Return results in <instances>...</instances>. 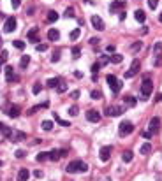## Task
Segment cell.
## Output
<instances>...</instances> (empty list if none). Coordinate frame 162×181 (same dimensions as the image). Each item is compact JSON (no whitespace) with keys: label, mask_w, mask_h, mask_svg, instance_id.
I'll list each match as a JSON object with an SVG mask.
<instances>
[{"label":"cell","mask_w":162,"mask_h":181,"mask_svg":"<svg viewBox=\"0 0 162 181\" xmlns=\"http://www.w3.org/2000/svg\"><path fill=\"white\" fill-rule=\"evenodd\" d=\"M65 171L69 172V174H74V172H78V171H79V172H86V171H88V165H86L83 160H72L71 164L67 165Z\"/></svg>","instance_id":"obj_1"},{"label":"cell","mask_w":162,"mask_h":181,"mask_svg":"<svg viewBox=\"0 0 162 181\" xmlns=\"http://www.w3.org/2000/svg\"><path fill=\"white\" fill-rule=\"evenodd\" d=\"M152 91H153L152 81L148 79V78H144V79H143V84H141V97H143V100H148V97L152 95Z\"/></svg>","instance_id":"obj_2"},{"label":"cell","mask_w":162,"mask_h":181,"mask_svg":"<svg viewBox=\"0 0 162 181\" xmlns=\"http://www.w3.org/2000/svg\"><path fill=\"white\" fill-rule=\"evenodd\" d=\"M106 81L109 83V88H111L113 93H118V91L122 90V81H118V78H116V76L109 74V76L106 78Z\"/></svg>","instance_id":"obj_3"},{"label":"cell","mask_w":162,"mask_h":181,"mask_svg":"<svg viewBox=\"0 0 162 181\" xmlns=\"http://www.w3.org/2000/svg\"><path fill=\"white\" fill-rule=\"evenodd\" d=\"M134 132V125H132L131 121H122L120 123V129H118V134H120V137H125V135H129Z\"/></svg>","instance_id":"obj_4"},{"label":"cell","mask_w":162,"mask_h":181,"mask_svg":"<svg viewBox=\"0 0 162 181\" xmlns=\"http://www.w3.org/2000/svg\"><path fill=\"white\" fill-rule=\"evenodd\" d=\"M16 25H18V21H16V18H14V16L7 18V20H5V25H4V32H5V33L14 32V30H16Z\"/></svg>","instance_id":"obj_5"},{"label":"cell","mask_w":162,"mask_h":181,"mask_svg":"<svg viewBox=\"0 0 162 181\" xmlns=\"http://www.w3.org/2000/svg\"><path fill=\"white\" fill-rule=\"evenodd\" d=\"M139 69H141V62H139V60H134L131 63V69L125 72V78H132V76H136V74L139 72Z\"/></svg>","instance_id":"obj_6"},{"label":"cell","mask_w":162,"mask_h":181,"mask_svg":"<svg viewBox=\"0 0 162 181\" xmlns=\"http://www.w3.org/2000/svg\"><path fill=\"white\" fill-rule=\"evenodd\" d=\"M123 111H125V107L109 106V107H106V114H108V116H120V114H123Z\"/></svg>","instance_id":"obj_7"},{"label":"cell","mask_w":162,"mask_h":181,"mask_svg":"<svg viewBox=\"0 0 162 181\" xmlns=\"http://www.w3.org/2000/svg\"><path fill=\"white\" fill-rule=\"evenodd\" d=\"M90 21H92V27H93L95 30H104V21H102L101 16L93 14V16L90 18Z\"/></svg>","instance_id":"obj_8"},{"label":"cell","mask_w":162,"mask_h":181,"mask_svg":"<svg viewBox=\"0 0 162 181\" xmlns=\"http://www.w3.org/2000/svg\"><path fill=\"white\" fill-rule=\"evenodd\" d=\"M159 129H160V118H157V116H155V118H152V121H150L148 132L153 135V134H157V132H159Z\"/></svg>","instance_id":"obj_9"},{"label":"cell","mask_w":162,"mask_h":181,"mask_svg":"<svg viewBox=\"0 0 162 181\" xmlns=\"http://www.w3.org/2000/svg\"><path fill=\"white\" fill-rule=\"evenodd\" d=\"M86 120L92 121V123H97V121H101V114H99V111H95V109L86 111Z\"/></svg>","instance_id":"obj_10"},{"label":"cell","mask_w":162,"mask_h":181,"mask_svg":"<svg viewBox=\"0 0 162 181\" xmlns=\"http://www.w3.org/2000/svg\"><path fill=\"white\" fill-rule=\"evenodd\" d=\"M99 157H101L102 162H108V160H109V157H111V146H104V148H101Z\"/></svg>","instance_id":"obj_11"},{"label":"cell","mask_w":162,"mask_h":181,"mask_svg":"<svg viewBox=\"0 0 162 181\" xmlns=\"http://www.w3.org/2000/svg\"><path fill=\"white\" fill-rule=\"evenodd\" d=\"M9 139H11V141H14V142L25 141V139H27V134H25V132H20V130H12V134H11Z\"/></svg>","instance_id":"obj_12"},{"label":"cell","mask_w":162,"mask_h":181,"mask_svg":"<svg viewBox=\"0 0 162 181\" xmlns=\"http://www.w3.org/2000/svg\"><path fill=\"white\" fill-rule=\"evenodd\" d=\"M60 158H62L60 150H51V151H48V160L57 162V160H60Z\"/></svg>","instance_id":"obj_13"},{"label":"cell","mask_w":162,"mask_h":181,"mask_svg":"<svg viewBox=\"0 0 162 181\" xmlns=\"http://www.w3.org/2000/svg\"><path fill=\"white\" fill-rule=\"evenodd\" d=\"M4 71H5V79L7 81H18V76H14V71H12L11 65H7Z\"/></svg>","instance_id":"obj_14"},{"label":"cell","mask_w":162,"mask_h":181,"mask_svg":"<svg viewBox=\"0 0 162 181\" xmlns=\"http://www.w3.org/2000/svg\"><path fill=\"white\" fill-rule=\"evenodd\" d=\"M20 113H21L20 106H11V109L7 111V114H9L11 118H18V116H20Z\"/></svg>","instance_id":"obj_15"},{"label":"cell","mask_w":162,"mask_h":181,"mask_svg":"<svg viewBox=\"0 0 162 181\" xmlns=\"http://www.w3.org/2000/svg\"><path fill=\"white\" fill-rule=\"evenodd\" d=\"M48 39L50 40H58L60 39V32L57 30V28H50V32H48Z\"/></svg>","instance_id":"obj_16"},{"label":"cell","mask_w":162,"mask_h":181,"mask_svg":"<svg viewBox=\"0 0 162 181\" xmlns=\"http://www.w3.org/2000/svg\"><path fill=\"white\" fill-rule=\"evenodd\" d=\"M134 18H136V21H139V23H144V20H146V14H144V11L138 9L136 12H134Z\"/></svg>","instance_id":"obj_17"},{"label":"cell","mask_w":162,"mask_h":181,"mask_svg":"<svg viewBox=\"0 0 162 181\" xmlns=\"http://www.w3.org/2000/svg\"><path fill=\"white\" fill-rule=\"evenodd\" d=\"M60 83H62V79H60V78H51V79H48L46 86H48V88H57V86H58Z\"/></svg>","instance_id":"obj_18"},{"label":"cell","mask_w":162,"mask_h":181,"mask_svg":"<svg viewBox=\"0 0 162 181\" xmlns=\"http://www.w3.org/2000/svg\"><path fill=\"white\" fill-rule=\"evenodd\" d=\"M28 63H30V55H23V56L20 58V67L21 69H27Z\"/></svg>","instance_id":"obj_19"},{"label":"cell","mask_w":162,"mask_h":181,"mask_svg":"<svg viewBox=\"0 0 162 181\" xmlns=\"http://www.w3.org/2000/svg\"><path fill=\"white\" fill-rule=\"evenodd\" d=\"M109 62H111V63H122V62H123V56L118 55V53H113L111 56H109Z\"/></svg>","instance_id":"obj_20"},{"label":"cell","mask_w":162,"mask_h":181,"mask_svg":"<svg viewBox=\"0 0 162 181\" xmlns=\"http://www.w3.org/2000/svg\"><path fill=\"white\" fill-rule=\"evenodd\" d=\"M122 158H123V162H132V158H134V153H132L131 150H127V151H123V155H122Z\"/></svg>","instance_id":"obj_21"},{"label":"cell","mask_w":162,"mask_h":181,"mask_svg":"<svg viewBox=\"0 0 162 181\" xmlns=\"http://www.w3.org/2000/svg\"><path fill=\"white\" fill-rule=\"evenodd\" d=\"M125 104H127L129 107H136L138 99H136V97H132V95H129V97H125Z\"/></svg>","instance_id":"obj_22"},{"label":"cell","mask_w":162,"mask_h":181,"mask_svg":"<svg viewBox=\"0 0 162 181\" xmlns=\"http://www.w3.org/2000/svg\"><path fill=\"white\" fill-rule=\"evenodd\" d=\"M28 176H30V174H28L27 169H21V171L18 172V181H27L28 179Z\"/></svg>","instance_id":"obj_23"},{"label":"cell","mask_w":162,"mask_h":181,"mask_svg":"<svg viewBox=\"0 0 162 181\" xmlns=\"http://www.w3.org/2000/svg\"><path fill=\"white\" fill-rule=\"evenodd\" d=\"M57 20H58V12L57 11H50L48 12V23H55Z\"/></svg>","instance_id":"obj_24"},{"label":"cell","mask_w":162,"mask_h":181,"mask_svg":"<svg viewBox=\"0 0 162 181\" xmlns=\"http://www.w3.org/2000/svg\"><path fill=\"white\" fill-rule=\"evenodd\" d=\"M40 127H42V130L50 132L51 129H53V121H51V120H44L42 123H40Z\"/></svg>","instance_id":"obj_25"},{"label":"cell","mask_w":162,"mask_h":181,"mask_svg":"<svg viewBox=\"0 0 162 181\" xmlns=\"http://www.w3.org/2000/svg\"><path fill=\"white\" fill-rule=\"evenodd\" d=\"M122 5H123V4H122V2H120V0H115V2H113V4H111V5H109V11H111V12H113V14H115V12H116V11H118V9H120V7H122Z\"/></svg>","instance_id":"obj_26"},{"label":"cell","mask_w":162,"mask_h":181,"mask_svg":"<svg viewBox=\"0 0 162 181\" xmlns=\"http://www.w3.org/2000/svg\"><path fill=\"white\" fill-rule=\"evenodd\" d=\"M48 106H50V102H44V104H40V106H35V107L28 109V113H27V114H35V111L42 109V107H48Z\"/></svg>","instance_id":"obj_27"},{"label":"cell","mask_w":162,"mask_h":181,"mask_svg":"<svg viewBox=\"0 0 162 181\" xmlns=\"http://www.w3.org/2000/svg\"><path fill=\"white\" fill-rule=\"evenodd\" d=\"M28 39H30L32 42H39V39H37V28H32V30L28 32Z\"/></svg>","instance_id":"obj_28"},{"label":"cell","mask_w":162,"mask_h":181,"mask_svg":"<svg viewBox=\"0 0 162 181\" xmlns=\"http://www.w3.org/2000/svg\"><path fill=\"white\" fill-rule=\"evenodd\" d=\"M150 151H152V144H150V142H144V144L141 146V153L143 155H148Z\"/></svg>","instance_id":"obj_29"},{"label":"cell","mask_w":162,"mask_h":181,"mask_svg":"<svg viewBox=\"0 0 162 181\" xmlns=\"http://www.w3.org/2000/svg\"><path fill=\"white\" fill-rule=\"evenodd\" d=\"M35 158H37V162H46L48 160V151H40Z\"/></svg>","instance_id":"obj_30"},{"label":"cell","mask_w":162,"mask_h":181,"mask_svg":"<svg viewBox=\"0 0 162 181\" xmlns=\"http://www.w3.org/2000/svg\"><path fill=\"white\" fill-rule=\"evenodd\" d=\"M101 97H102V93L99 90H92L90 91V99H93V100H99Z\"/></svg>","instance_id":"obj_31"},{"label":"cell","mask_w":162,"mask_h":181,"mask_svg":"<svg viewBox=\"0 0 162 181\" xmlns=\"http://www.w3.org/2000/svg\"><path fill=\"white\" fill-rule=\"evenodd\" d=\"M2 134H4V137H7V139H9L11 137V134H12V129H11V127H2Z\"/></svg>","instance_id":"obj_32"},{"label":"cell","mask_w":162,"mask_h":181,"mask_svg":"<svg viewBox=\"0 0 162 181\" xmlns=\"http://www.w3.org/2000/svg\"><path fill=\"white\" fill-rule=\"evenodd\" d=\"M79 35H81V30H79V28H76V30L71 32L69 37H71V40H76V39H79Z\"/></svg>","instance_id":"obj_33"},{"label":"cell","mask_w":162,"mask_h":181,"mask_svg":"<svg viewBox=\"0 0 162 181\" xmlns=\"http://www.w3.org/2000/svg\"><path fill=\"white\" fill-rule=\"evenodd\" d=\"M160 51H162V42L160 40H157L155 46H153V53H155V55H160Z\"/></svg>","instance_id":"obj_34"},{"label":"cell","mask_w":162,"mask_h":181,"mask_svg":"<svg viewBox=\"0 0 162 181\" xmlns=\"http://www.w3.org/2000/svg\"><path fill=\"white\" fill-rule=\"evenodd\" d=\"M55 120L58 121L62 127H71V123H69V121H65V120H62V118H58V114H57V113H55Z\"/></svg>","instance_id":"obj_35"},{"label":"cell","mask_w":162,"mask_h":181,"mask_svg":"<svg viewBox=\"0 0 162 181\" xmlns=\"http://www.w3.org/2000/svg\"><path fill=\"white\" fill-rule=\"evenodd\" d=\"M40 90H42V86H40V83H35V84L32 86V93H34V95H37V93H40Z\"/></svg>","instance_id":"obj_36"},{"label":"cell","mask_w":162,"mask_h":181,"mask_svg":"<svg viewBox=\"0 0 162 181\" xmlns=\"http://www.w3.org/2000/svg\"><path fill=\"white\" fill-rule=\"evenodd\" d=\"M12 44H14V48H18V49H25V42L23 40H12Z\"/></svg>","instance_id":"obj_37"},{"label":"cell","mask_w":162,"mask_h":181,"mask_svg":"<svg viewBox=\"0 0 162 181\" xmlns=\"http://www.w3.org/2000/svg\"><path fill=\"white\" fill-rule=\"evenodd\" d=\"M57 91H58V93H63V91H67V84H65V81H63V83H60V84L57 86Z\"/></svg>","instance_id":"obj_38"},{"label":"cell","mask_w":162,"mask_h":181,"mask_svg":"<svg viewBox=\"0 0 162 181\" xmlns=\"http://www.w3.org/2000/svg\"><path fill=\"white\" fill-rule=\"evenodd\" d=\"M58 60H60V51L57 49L55 53H53V56H51V62H53V63H57Z\"/></svg>","instance_id":"obj_39"},{"label":"cell","mask_w":162,"mask_h":181,"mask_svg":"<svg viewBox=\"0 0 162 181\" xmlns=\"http://www.w3.org/2000/svg\"><path fill=\"white\" fill-rule=\"evenodd\" d=\"M7 56H9V53H7V51H2V53H0V63H4V62L7 60Z\"/></svg>","instance_id":"obj_40"},{"label":"cell","mask_w":162,"mask_h":181,"mask_svg":"<svg viewBox=\"0 0 162 181\" xmlns=\"http://www.w3.org/2000/svg\"><path fill=\"white\" fill-rule=\"evenodd\" d=\"M78 113H79V111H78V107H76V106H71V107H69V114H71V116H76Z\"/></svg>","instance_id":"obj_41"},{"label":"cell","mask_w":162,"mask_h":181,"mask_svg":"<svg viewBox=\"0 0 162 181\" xmlns=\"http://www.w3.org/2000/svg\"><path fill=\"white\" fill-rule=\"evenodd\" d=\"M157 4H159V0H148V5H150V9H157Z\"/></svg>","instance_id":"obj_42"},{"label":"cell","mask_w":162,"mask_h":181,"mask_svg":"<svg viewBox=\"0 0 162 181\" xmlns=\"http://www.w3.org/2000/svg\"><path fill=\"white\" fill-rule=\"evenodd\" d=\"M153 65H155V67H160V65H162V58H160V55H157V58H155V62H153Z\"/></svg>","instance_id":"obj_43"},{"label":"cell","mask_w":162,"mask_h":181,"mask_svg":"<svg viewBox=\"0 0 162 181\" xmlns=\"http://www.w3.org/2000/svg\"><path fill=\"white\" fill-rule=\"evenodd\" d=\"M99 69H101V63H99V62L92 65V72H93V74H97V71H99Z\"/></svg>","instance_id":"obj_44"},{"label":"cell","mask_w":162,"mask_h":181,"mask_svg":"<svg viewBox=\"0 0 162 181\" xmlns=\"http://www.w3.org/2000/svg\"><path fill=\"white\" fill-rule=\"evenodd\" d=\"M131 49H132V51H139V49H141V42H136V44H132Z\"/></svg>","instance_id":"obj_45"},{"label":"cell","mask_w":162,"mask_h":181,"mask_svg":"<svg viewBox=\"0 0 162 181\" xmlns=\"http://www.w3.org/2000/svg\"><path fill=\"white\" fill-rule=\"evenodd\" d=\"M35 49H37V51H46V49H48V44H37Z\"/></svg>","instance_id":"obj_46"},{"label":"cell","mask_w":162,"mask_h":181,"mask_svg":"<svg viewBox=\"0 0 162 181\" xmlns=\"http://www.w3.org/2000/svg\"><path fill=\"white\" fill-rule=\"evenodd\" d=\"M65 16H67V18H72V16H74V9H72V7H69V9L65 11Z\"/></svg>","instance_id":"obj_47"},{"label":"cell","mask_w":162,"mask_h":181,"mask_svg":"<svg viewBox=\"0 0 162 181\" xmlns=\"http://www.w3.org/2000/svg\"><path fill=\"white\" fill-rule=\"evenodd\" d=\"M79 53H81L79 48H72V55H74V58H78V56H79Z\"/></svg>","instance_id":"obj_48"},{"label":"cell","mask_w":162,"mask_h":181,"mask_svg":"<svg viewBox=\"0 0 162 181\" xmlns=\"http://www.w3.org/2000/svg\"><path fill=\"white\" fill-rule=\"evenodd\" d=\"M71 99H79V90L71 91Z\"/></svg>","instance_id":"obj_49"},{"label":"cell","mask_w":162,"mask_h":181,"mask_svg":"<svg viewBox=\"0 0 162 181\" xmlns=\"http://www.w3.org/2000/svg\"><path fill=\"white\" fill-rule=\"evenodd\" d=\"M25 155H27V153H25L23 150H18V151H16V158H23Z\"/></svg>","instance_id":"obj_50"},{"label":"cell","mask_w":162,"mask_h":181,"mask_svg":"<svg viewBox=\"0 0 162 181\" xmlns=\"http://www.w3.org/2000/svg\"><path fill=\"white\" fill-rule=\"evenodd\" d=\"M11 4H12V7H14V9H18V7H20V4H21V0H11Z\"/></svg>","instance_id":"obj_51"},{"label":"cell","mask_w":162,"mask_h":181,"mask_svg":"<svg viewBox=\"0 0 162 181\" xmlns=\"http://www.w3.org/2000/svg\"><path fill=\"white\" fill-rule=\"evenodd\" d=\"M143 137H144V139H152V134L146 130V132H143Z\"/></svg>","instance_id":"obj_52"},{"label":"cell","mask_w":162,"mask_h":181,"mask_svg":"<svg viewBox=\"0 0 162 181\" xmlns=\"http://www.w3.org/2000/svg\"><path fill=\"white\" fill-rule=\"evenodd\" d=\"M88 42H90V44H93V46H97V44H99V39H97V37H93V39H90Z\"/></svg>","instance_id":"obj_53"},{"label":"cell","mask_w":162,"mask_h":181,"mask_svg":"<svg viewBox=\"0 0 162 181\" xmlns=\"http://www.w3.org/2000/svg\"><path fill=\"white\" fill-rule=\"evenodd\" d=\"M34 176H35V178H42L44 174H42V171H35L34 172Z\"/></svg>","instance_id":"obj_54"},{"label":"cell","mask_w":162,"mask_h":181,"mask_svg":"<svg viewBox=\"0 0 162 181\" xmlns=\"http://www.w3.org/2000/svg\"><path fill=\"white\" fill-rule=\"evenodd\" d=\"M155 102H162V93H159V95L155 97Z\"/></svg>","instance_id":"obj_55"},{"label":"cell","mask_w":162,"mask_h":181,"mask_svg":"<svg viewBox=\"0 0 162 181\" xmlns=\"http://www.w3.org/2000/svg\"><path fill=\"white\" fill-rule=\"evenodd\" d=\"M74 76H76V78H78V79H81V78H83V74H81V72H78V71L74 72Z\"/></svg>","instance_id":"obj_56"},{"label":"cell","mask_w":162,"mask_h":181,"mask_svg":"<svg viewBox=\"0 0 162 181\" xmlns=\"http://www.w3.org/2000/svg\"><path fill=\"white\" fill-rule=\"evenodd\" d=\"M118 16H120V21H123V20H125V16H127V14H125V12H120Z\"/></svg>","instance_id":"obj_57"},{"label":"cell","mask_w":162,"mask_h":181,"mask_svg":"<svg viewBox=\"0 0 162 181\" xmlns=\"http://www.w3.org/2000/svg\"><path fill=\"white\" fill-rule=\"evenodd\" d=\"M159 21H160V23H162V14H160V16H159Z\"/></svg>","instance_id":"obj_58"},{"label":"cell","mask_w":162,"mask_h":181,"mask_svg":"<svg viewBox=\"0 0 162 181\" xmlns=\"http://www.w3.org/2000/svg\"><path fill=\"white\" fill-rule=\"evenodd\" d=\"M0 49H2V39H0Z\"/></svg>","instance_id":"obj_59"},{"label":"cell","mask_w":162,"mask_h":181,"mask_svg":"<svg viewBox=\"0 0 162 181\" xmlns=\"http://www.w3.org/2000/svg\"><path fill=\"white\" fill-rule=\"evenodd\" d=\"M2 127H4V125H2V123H0V130H2Z\"/></svg>","instance_id":"obj_60"},{"label":"cell","mask_w":162,"mask_h":181,"mask_svg":"<svg viewBox=\"0 0 162 181\" xmlns=\"http://www.w3.org/2000/svg\"><path fill=\"white\" fill-rule=\"evenodd\" d=\"M0 165H2V162H0Z\"/></svg>","instance_id":"obj_61"}]
</instances>
